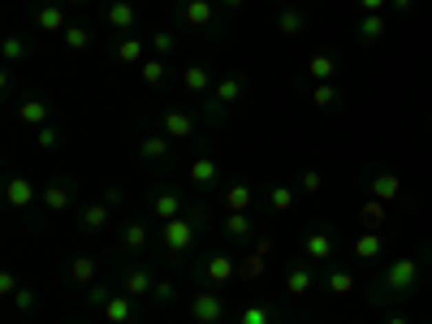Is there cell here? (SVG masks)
Instances as JSON below:
<instances>
[{
  "label": "cell",
  "mask_w": 432,
  "mask_h": 324,
  "mask_svg": "<svg viewBox=\"0 0 432 324\" xmlns=\"http://www.w3.org/2000/svg\"><path fill=\"white\" fill-rule=\"evenodd\" d=\"M389 324H407V320H389Z\"/></svg>",
  "instance_id": "3"
},
{
  "label": "cell",
  "mask_w": 432,
  "mask_h": 324,
  "mask_svg": "<svg viewBox=\"0 0 432 324\" xmlns=\"http://www.w3.org/2000/svg\"><path fill=\"white\" fill-rule=\"evenodd\" d=\"M376 190H380V194H398V182H393L389 173H380V177H376Z\"/></svg>",
  "instance_id": "1"
},
{
  "label": "cell",
  "mask_w": 432,
  "mask_h": 324,
  "mask_svg": "<svg viewBox=\"0 0 432 324\" xmlns=\"http://www.w3.org/2000/svg\"><path fill=\"white\" fill-rule=\"evenodd\" d=\"M376 251H380V242H376V238H363V242H359V255H363V259H367V255H376Z\"/></svg>",
  "instance_id": "2"
}]
</instances>
